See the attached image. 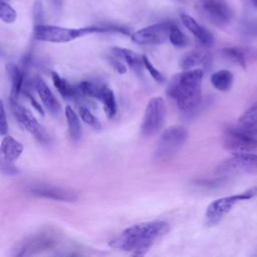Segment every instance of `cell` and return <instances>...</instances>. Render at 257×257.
Returning <instances> with one entry per match:
<instances>
[{
	"label": "cell",
	"instance_id": "9a60e30c",
	"mask_svg": "<svg viewBox=\"0 0 257 257\" xmlns=\"http://www.w3.org/2000/svg\"><path fill=\"white\" fill-rule=\"evenodd\" d=\"M222 54L232 62L244 68L248 63H252L257 59V50L253 47H225L222 49Z\"/></svg>",
	"mask_w": 257,
	"mask_h": 257
},
{
	"label": "cell",
	"instance_id": "8992f818",
	"mask_svg": "<svg viewBox=\"0 0 257 257\" xmlns=\"http://www.w3.org/2000/svg\"><path fill=\"white\" fill-rule=\"evenodd\" d=\"M166 112V103L163 97L156 96L151 98L147 104L141 124L142 136L149 138L159 133L164 125Z\"/></svg>",
	"mask_w": 257,
	"mask_h": 257
},
{
	"label": "cell",
	"instance_id": "4316f807",
	"mask_svg": "<svg viewBox=\"0 0 257 257\" xmlns=\"http://www.w3.org/2000/svg\"><path fill=\"white\" fill-rule=\"evenodd\" d=\"M0 18L7 24L14 23L17 18L16 10L4 0H0Z\"/></svg>",
	"mask_w": 257,
	"mask_h": 257
},
{
	"label": "cell",
	"instance_id": "8fae6325",
	"mask_svg": "<svg viewBox=\"0 0 257 257\" xmlns=\"http://www.w3.org/2000/svg\"><path fill=\"white\" fill-rule=\"evenodd\" d=\"M223 147L231 154L255 153L257 151V138L245 135L234 126L229 127L223 135Z\"/></svg>",
	"mask_w": 257,
	"mask_h": 257
},
{
	"label": "cell",
	"instance_id": "30bf717a",
	"mask_svg": "<svg viewBox=\"0 0 257 257\" xmlns=\"http://www.w3.org/2000/svg\"><path fill=\"white\" fill-rule=\"evenodd\" d=\"M10 101V108L12 110V113L18 123L28 131L30 134H32L35 139H37L39 142L46 144L49 141V137L46 134V132L43 130V127L38 123L34 115L31 113L30 110H28L26 107L22 106L18 103L15 99H9Z\"/></svg>",
	"mask_w": 257,
	"mask_h": 257
},
{
	"label": "cell",
	"instance_id": "74e56055",
	"mask_svg": "<svg viewBox=\"0 0 257 257\" xmlns=\"http://www.w3.org/2000/svg\"><path fill=\"white\" fill-rule=\"evenodd\" d=\"M176 1H182V0H176Z\"/></svg>",
	"mask_w": 257,
	"mask_h": 257
},
{
	"label": "cell",
	"instance_id": "44dd1931",
	"mask_svg": "<svg viewBox=\"0 0 257 257\" xmlns=\"http://www.w3.org/2000/svg\"><path fill=\"white\" fill-rule=\"evenodd\" d=\"M51 77H52V81H53V84H54L55 88L57 89V91L59 92V94L63 98H65V99H78L82 96L80 94L79 90L77 89V86L76 87L72 86L66 79L62 78L58 73L52 71Z\"/></svg>",
	"mask_w": 257,
	"mask_h": 257
},
{
	"label": "cell",
	"instance_id": "7402d4cb",
	"mask_svg": "<svg viewBox=\"0 0 257 257\" xmlns=\"http://www.w3.org/2000/svg\"><path fill=\"white\" fill-rule=\"evenodd\" d=\"M23 151L21 143L10 136H5L1 142L2 157L8 161H16Z\"/></svg>",
	"mask_w": 257,
	"mask_h": 257
},
{
	"label": "cell",
	"instance_id": "836d02e7",
	"mask_svg": "<svg viewBox=\"0 0 257 257\" xmlns=\"http://www.w3.org/2000/svg\"><path fill=\"white\" fill-rule=\"evenodd\" d=\"M24 94L26 95V97L28 98V100L30 101V103L32 104V106L41 114V115H44V109H43V107L40 105V103L33 97V95L29 92V91H26V92H24Z\"/></svg>",
	"mask_w": 257,
	"mask_h": 257
},
{
	"label": "cell",
	"instance_id": "d6986e66",
	"mask_svg": "<svg viewBox=\"0 0 257 257\" xmlns=\"http://www.w3.org/2000/svg\"><path fill=\"white\" fill-rule=\"evenodd\" d=\"M212 56L207 51L193 50L183 55L180 60V66L185 69H192L197 65H202L205 69L210 68Z\"/></svg>",
	"mask_w": 257,
	"mask_h": 257
},
{
	"label": "cell",
	"instance_id": "277c9868",
	"mask_svg": "<svg viewBox=\"0 0 257 257\" xmlns=\"http://www.w3.org/2000/svg\"><path fill=\"white\" fill-rule=\"evenodd\" d=\"M188 137V130L184 125L177 124L166 128L159 138L154 158L160 162L172 160L184 147Z\"/></svg>",
	"mask_w": 257,
	"mask_h": 257
},
{
	"label": "cell",
	"instance_id": "e0dca14e",
	"mask_svg": "<svg viewBox=\"0 0 257 257\" xmlns=\"http://www.w3.org/2000/svg\"><path fill=\"white\" fill-rule=\"evenodd\" d=\"M26 67L27 66L22 63L21 65L9 63L7 66L10 79H11V91H10L11 99L17 100L19 94L27 88L26 72H25Z\"/></svg>",
	"mask_w": 257,
	"mask_h": 257
},
{
	"label": "cell",
	"instance_id": "603a6c76",
	"mask_svg": "<svg viewBox=\"0 0 257 257\" xmlns=\"http://www.w3.org/2000/svg\"><path fill=\"white\" fill-rule=\"evenodd\" d=\"M234 82V76L231 71L227 69H221L214 72L211 75L212 85L219 91H228L232 87Z\"/></svg>",
	"mask_w": 257,
	"mask_h": 257
},
{
	"label": "cell",
	"instance_id": "d4e9b609",
	"mask_svg": "<svg viewBox=\"0 0 257 257\" xmlns=\"http://www.w3.org/2000/svg\"><path fill=\"white\" fill-rule=\"evenodd\" d=\"M64 113H65V117L67 120L68 133H69L71 140L74 142L80 140V138L82 136V128H81V124H80L78 115L76 114V112H74V110L69 105L65 106Z\"/></svg>",
	"mask_w": 257,
	"mask_h": 257
},
{
	"label": "cell",
	"instance_id": "484cf974",
	"mask_svg": "<svg viewBox=\"0 0 257 257\" xmlns=\"http://www.w3.org/2000/svg\"><path fill=\"white\" fill-rule=\"evenodd\" d=\"M169 41L175 46V47H185L189 40L187 38V36L183 33V31L179 28V26L177 24H174L171 32H170V37H169Z\"/></svg>",
	"mask_w": 257,
	"mask_h": 257
},
{
	"label": "cell",
	"instance_id": "cb8c5ba5",
	"mask_svg": "<svg viewBox=\"0 0 257 257\" xmlns=\"http://www.w3.org/2000/svg\"><path fill=\"white\" fill-rule=\"evenodd\" d=\"M98 100L102 103L103 110L108 118H112L116 113V100L113 91L105 84L102 85Z\"/></svg>",
	"mask_w": 257,
	"mask_h": 257
},
{
	"label": "cell",
	"instance_id": "6da1fadb",
	"mask_svg": "<svg viewBox=\"0 0 257 257\" xmlns=\"http://www.w3.org/2000/svg\"><path fill=\"white\" fill-rule=\"evenodd\" d=\"M169 230V224L164 221L136 224L124 229L118 237L109 241L108 245L114 249L142 256L147 254L155 241L168 233Z\"/></svg>",
	"mask_w": 257,
	"mask_h": 257
},
{
	"label": "cell",
	"instance_id": "7c38bea8",
	"mask_svg": "<svg viewBox=\"0 0 257 257\" xmlns=\"http://www.w3.org/2000/svg\"><path fill=\"white\" fill-rule=\"evenodd\" d=\"M57 242L54 234L41 232L23 240L15 249L16 256H30L52 248Z\"/></svg>",
	"mask_w": 257,
	"mask_h": 257
},
{
	"label": "cell",
	"instance_id": "e575fe53",
	"mask_svg": "<svg viewBox=\"0 0 257 257\" xmlns=\"http://www.w3.org/2000/svg\"><path fill=\"white\" fill-rule=\"evenodd\" d=\"M245 32L251 36H257V20L246 25Z\"/></svg>",
	"mask_w": 257,
	"mask_h": 257
},
{
	"label": "cell",
	"instance_id": "d590c367",
	"mask_svg": "<svg viewBox=\"0 0 257 257\" xmlns=\"http://www.w3.org/2000/svg\"><path fill=\"white\" fill-rule=\"evenodd\" d=\"M50 2H51V6L54 13L55 14L60 13L63 6V0H50Z\"/></svg>",
	"mask_w": 257,
	"mask_h": 257
},
{
	"label": "cell",
	"instance_id": "9c48e42d",
	"mask_svg": "<svg viewBox=\"0 0 257 257\" xmlns=\"http://www.w3.org/2000/svg\"><path fill=\"white\" fill-rule=\"evenodd\" d=\"M253 170H257V154L244 153L232 154L217 166L215 173L219 176H230Z\"/></svg>",
	"mask_w": 257,
	"mask_h": 257
},
{
	"label": "cell",
	"instance_id": "4fadbf2b",
	"mask_svg": "<svg viewBox=\"0 0 257 257\" xmlns=\"http://www.w3.org/2000/svg\"><path fill=\"white\" fill-rule=\"evenodd\" d=\"M29 192L36 197L50 199L54 201L75 202L78 199L77 193L70 189L45 184L34 185L29 189Z\"/></svg>",
	"mask_w": 257,
	"mask_h": 257
},
{
	"label": "cell",
	"instance_id": "2e32d148",
	"mask_svg": "<svg viewBox=\"0 0 257 257\" xmlns=\"http://www.w3.org/2000/svg\"><path fill=\"white\" fill-rule=\"evenodd\" d=\"M180 17L183 25L196 37L201 45L204 47H211L213 45L214 37L208 29L200 25L192 16L188 14L183 13L180 15Z\"/></svg>",
	"mask_w": 257,
	"mask_h": 257
},
{
	"label": "cell",
	"instance_id": "5b68a950",
	"mask_svg": "<svg viewBox=\"0 0 257 257\" xmlns=\"http://www.w3.org/2000/svg\"><path fill=\"white\" fill-rule=\"evenodd\" d=\"M257 195V187L250 188L242 193L222 197L214 200L206 209L205 221L208 226L217 225L232 209L233 207L241 202L249 200Z\"/></svg>",
	"mask_w": 257,
	"mask_h": 257
},
{
	"label": "cell",
	"instance_id": "4dcf8cb0",
	"mask_svg": "<svg viewBox=\"0 0 257 257\" xmlns=\"http://www.w3.org/2000/svg\"><path fill=\"white\" fill-rule=\"evenodd\" d=\"M1 170L6 175H16L18 173L17 168L13 165L12 161H8L1 157Z\"/></svg>",
	"mask_w": 257,
	"mask_h": 257
},
{
	"label": "cell",
	"instance_id": "ac0fdd59",
	"mask_svg": "<svg viewBox=\"0 0 257 257\" xmlns=\"http://www.w3.org/2000/svg\"><path fill=\"white\" fill-rule=\"evenodd\" d=\"M234 128L245 135L257 138V102L253 103L240 115Z\"/></svg>",
	"mask_w": 257,
	"mask_h": 257
},
{
	"label": "cell",
	"instance_id": "ffe728a7",
	"mask_svg": "<svg viewBox=\"0 0 257 257\" xmlns=\"http://www.w3.org/2000/svg\"><path fill=\"white\" fill-rule=\"evenodd\" d=\"M111 53L119 59H122L134 71L139 73L142 71V67L144 66L143 55H139L135 51L123 47H112Z\"/></svg>",
	"mask_w": 257,
	"mask_h": 257
},
{
	"label": "cell",
	"instance_id": "7a4b0ae2",
	"mask_svg": "<svg viewBox=\"0 0 257 257\" xmlns=\"http://www.w3.org/2000/svg\"><path fill=\"white\" fill-rule=\"evenodd\" d=\"M203 76V69H185L170 79L166 93L176 100L182 111L192 114L201 106Z\"/></svg>",
	"mask_w": 257,
	"mask_h": 257
},
{
	"label": "cell",
	"instance_id": "f1b7e54d",
	"mask_svg": "<svg viewBox=\"0 0 257 257\" xmlns=\"http://www.w3.org/2000/svg\"><path fill=\"white\" fill-rule=\"evenodd\" d=\"M143 61H144V66L146 67V69L149 71V73L151 74V76L158 82H164L166 80L165 76L163 75V73L158 70L153 64L152 62L149 60V58L146 55H143Z\"/></svg>",
	"mask_w": 257,
	"mask_h": 257
},
{
	"label": "cell",
	"instance_id": "8d00e7d4",
	"mask_svg": "<svg viewBox=\"0 0 257 257\" xmlns=\"http://www.w3.org/2000/svg\"><path fill=\"white\" fill-rule=\"evenodd\" d=\"M250 2L253 4V6L257 7V0H250Z\"/></svg>",
	"mask_w": 257,
	"mask_h": 257
},
{
	"label": "cell",
	"instance_id": "f546056e",
	"mask_svg": "<svg viewBox=\"0 0 257 257\" xmlns=\"http://www.w3.org/2000/svg\"><path fill=\"white\" fill-rule=\"evenodd\" d=\"M33 19L34 25L42 24L44 21V8L42 0H35L33 4Z\"/></svg>",
	"mask_w": 257,
	"mask_h": 257
},
{
	"label": "cell",
	"instance_id": "1f68e13d",
	"mask_svg": "<svg viewBox=\"0 0 257 257\" xmlns=\"http://www.w3.org/2000/svg\"><path fill=\"white\" fill-rule=\"evenodd\" d=\"M8 132V123L6 119V114H5V107H4V102L1 100V115H0V134L1 136H5Z\"/></svg>",
	"mask_w": 257,
	"mask_h": 257
},
{
	"label": "cell",
	"instance_id": "ba28073f",
	"mask_svg": "<svg viewBox=\"0 0 257 257\" xmlns=\"http://www.w3.org/2000/svg\"><path fill=\"white\" fill-rule=\"evenodd\" d=\"M175 23L172 21H163L141 28L131 34L133 42L139 45H158L169 40L170 32Z\"/></svg>",
	"mask_w": 257,
	"mask_h": 257
},
{
	"label": "cell",
	"instance_id": "3957f363",
	"mask_svg": "<svg viewBox=\"0 0 257 257\" xmlns=\"http://www.w3.org/2000/svg\"><path fill=\"white\" fill-rule=\"evenodd\" d=\"M114 32L128 35L130 30L125 27L114 25V24H103V25H90L85 27L70 28L62 27L58 25L50 24H37L33 27L32 37L35 40L51 42V43H66L77 38L93 34V33H105Z\"/></svg>",
	"mask_w": 257,
	"mask_h": 257
},
{
	"label": "cell",
	"instance_id": "83f0119b",
	"mask_svg": "<svg viewBox=\"0 0 257 257\" xmlns=\"http://www.w3.org/2000/svg\"><path fill=\"white\" fill-rule=\"evenodd\" d=\"M78 112L80 115V118L88 125H90L92 128L94 130H100L101 128V124L99 122V120L92 114V112H90V110L81 105L78 107Z\"/></svg>",
	"mask_w": 257,
	"mask_h": 257
},
{
	"label": "cell",
	"instance_id": "d6a6232c",
	"mask_svg": "<svg viewBox=\"0 0 257 257\" xmlns=\"http://www.w3.org/2000/svg\"><path fill=\"white\" fill-rule=\"evenodd\" d=\"M108 61H109V63L111 64V66L118 72V73H124V72H126V67L124 66V64H122L121 62H120V60H119V58L118 57H113V56H109L108 57Z\"/></svg>",
	"mask_w": 257,
	"mask_h": 257
},
{
	"label": "cell",
	"instance_id": "5bb4252c",
	"mask_svg": "<svg viewBox=\"0 0 257 257\" xmlns=\"http://www.w3.org/2000/svg\"><path fill=\"white\" fill-rule=\"evenodd\" d=\"M33 86L38 93L43 106L48 110V112L52 115H58L61 110L60 103L58 102L57 98L44 82V80L40 77H36L33 80Z\"/></svg>",
	"mask_w": 257,
	"mask_h": 257
},
{
	"label": "cell",
	"instance_id": "52a82bcc",
	"mask_svg": "<svg viewBox=\"0 0 257 257\" xmlns=\"http://www.w3.org/2000/svg\"><path fill=\"white\" fill-rule=\"evenodd\" d=\"M196 10L205 20L218 27L227 26L233 17L232 10L222 0H200Z\"/></svg>",
	"mask_w": 257,
	"mask_h": 257
}]
</instances>
